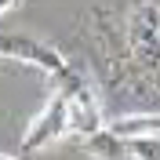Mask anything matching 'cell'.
Masks as SVG:
<instances>
[{"label":"cell","mask_w":160,"mask_h":160,"mask_svg":"<svg viewBox=\"0 0 160 160\" xmlns=\"http://www.w3.org/2000/svg\"><path fill=\"white\" fill-rule=\"evenodd\" d=\"M128 48L142 69H160V4L138 0L128 11Z\"/></svg>","instance_id":"cell-2"},{"label":"cell","mask_w":160,"mask_h":160,"mask_svg":"<svg viewBox=\"0 0 160 160\" xmlns=\"http://www.w3.org/2000/svg\"><path fill=\"white\" fill-rule=\"evenodd\" d=\"M4 160H26V153H4Z\"/></svg>","instance_id":"cell-9"},{"label":"cell","mask_w":160,"mask_h":160,"mask_svg":"<svg viewBox=\"0 0 160 160\" xmlns=\"http://www.w3.org/2000/svg\"><path fill=\"white\" fill-rule=\"evenodd\" d=\"M51 84H55V91H62L66 102H69V131H73V135L91 138V135H98V131L109 128V120L102 117L98 95L91 91V84L84 80V73H80V69L62 73V77H55Z\"/></svg>","instance_id":"cell-1"},{"label":"cell","mask_w":160,"mask_h":160,"mask_svg":"<svg viewBox=\"0 0 160 160\" xmlns=\"http://www.w3.org/2000/svg\"><path fill=\"white\" fill-rule=\"evenodd\" d=\"M128 153L135 160H160V135H146V138H131Z\"/></svg>","instance_id":"cell-7"},{"label":"cell","mask_w":160,"mask_h":160,"mask_svg":"<svg viewBox=\"0 0 160 160\" xmlns=\"http://www.w3.org/2000/svg\"><path fill=\"white\" fill-rule=\"evenodd\" d=\"M22 8V0H0V11L4 15H11V11H18Z\"/></svg>","instance_id":"cell-8"},{"label":"cell","mask_w":160,"mask_h":160,"mask_svg":"<svg viewBox=\"0 0 160 160\" xmlns=\"http://www.w3.org/2000/svg\"><path fill=\"white\" fill-rule=\"evenodd\" d=\"M84 149H88L91 157H98V160H120V157H131V153H128V138L113 135L109 128L98 131V135H91V138H84Z\"/></svg>","instance_id":"cell-6"},{"label":"cell","mask_w":160,"mask_h":160,"mask_svg":"<svg viewBox=\"0 0 160 160\" xmlns=\"http://www.w3.org/2000/svg\"><path fill=\"white\" fill-rule=\"evenodd\" d=\"M109 131L120 138H146V135H160V113H138V117H117L109 120Z\"/></svg>","instance_id":"cell-5"},{"label":"cell","mask_w":160,"mask_h":160,"mask_svg":"<svg viewBox=\"0 0 160 160\" xmlns=\"http://www.w3.org/2000/svg\"><path fill=\"white\" fill-rule=\"evenodd\" d=\"M66 131H69V102H66L62 91H51V98L44 102V109L29 120V128H26V135L18 142V153L29 157V153L51 146V142H58Z\"/></svg>","instance_id":"cell-3"},{"label":"cell","mask_w":160,"mask_h":160,"mask_svg":"<svg viewBox=\"0 0 160 160\" xmlns=\"http://www.w3.org/2000/svg\"><path fill=\"white\" fill-rule=\"evenodd\" d=\"M0 51H4L8 62L15 58V62H26V66H37V69H44L51 80L73 69L58 48H51V44H44V40H37V37H26V33H8L4 44H0Z\"/></svg>","instance_id":"cell-4"}]
</instances>
